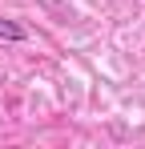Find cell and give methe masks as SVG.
<instances>
[{
    "mask_svg": "<svg viewBox=\"0 0 145 149\" xmlns=\"http://www.w3.org/2000/svg\"><path fill=\"white\" fill-rule=\"evenodd\" d=\"M0 36H8V40H20L24 32H20L16 24H8V20H0Z\"/></svg>",
    "mask_w": 145,
    "mask_h": 149,
    "instance_id": "6da1fadb",
    "label": "cell"
}]
</instances>
